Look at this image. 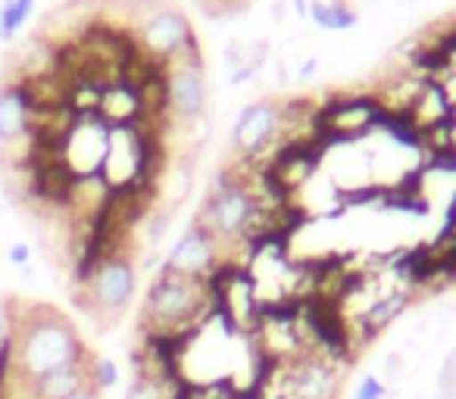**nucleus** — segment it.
I'll use <instances>...</instances> for the list:
<instances>
[{
    "mask_svg": "<svg viewBox=\"0 0 456 399\" xmlns=\"http://www.w3.org/2000/svg\"><path fill=\"white\" fill-rule=\"evenodd\" d=\"M169 225H172V210H163V212H157V216L151 219V231H147V243H159L166 237V231H169Z\"/></svg>",
    "mask_w": 456,
    "mask_h": 399,
    "instance_id": "20",
    "label": "nucleus"
},
{
    "mask_svg": "<svg viewBox=\"0 0 456 399\" xmlns=\"http://www.w3.org/2000/svg\"><path fill=\"white\" fill-rule=\"evenodd\" d=\"M437 399H456V349H450L437 371Z\"/></svg>",
    "mask_w": 456,
    "mask_h": 399,
    "instance_id": "17",
    "label": "nucleus"
},
{
    "mask_svg": "<svg viewBox=\"0 0 456 399\" xmlns=\"http://www.w3.org/2000/svg\"><path fill=\"white\" fill-rule=\"evenodd\" d=\"M260 210H266V206L256 200L250 181L238 178L235 172H222L219 181L213 184V190L203 200L194 222L200 228H207L219 241V247L225 250L228 243L235 241L248 243V231L254 225V219L260 216Z\"/></svg>",
    "mask_w": 456,
    "mask_h": 399,
    "instance_id": "3",
    "label": "nucleus"
},
{
    "mask_svg": "<svg viewBox=\"0 0 456 399\" xmlns=\"http://www.w3.org/2000/svg\"><path fill=\"white\" fill-rule=\"evenodd\" d=\"M22 113H26V100L22 94L4 97L0 100V138H13L16 132H22Z\"/></svg>",
    "mask_w": 456,
    "mask_h": 399,
    "instance_id": "13",
    "label": "nucleus"
},
{
    "mask_svg": "<svg viewBox=\"0 0 456 399\" xmlns=\"http://www.w3.org/2000/svg\"><path fill=\"white\" fill-rule=\"evenodd\" d=\"M10 334V328H7V315H4V309H0V343H4V337Z\"/></svg>",
    "mask_w": 456,
    "mask_h": 399,
    "instance_id": "22",
    "label": "nucleus"
},
{
    "mask_svg": "<svg viewBox=\"0 0 456 399\" xmlns=\"http://www.w3.org/2000/svg\"><path fill=\"white\" fill-rule=\"evenodd\" d=\"M281 122H285V109L275 100H254L238 113V122L232 128V147L238 150V156L256 163L260 153H266L269 147L279 140Z\"/></svg>",
    "mask_w": 456,
    "mask_h": 399,
    "instance_id": "5",
    "label": "nucleus"
},
{
    "mask_svg": "<svg viewBox=\"0 0 456 399\" xmlns=\"http://www.w3.org/2000/svg\"><path fill=\"white\" fill-rule=\"evenodd\" d=\"M410 125L422 128V132H435V128L447 125L450 119V100L441 91V84H425L422 94L412 100V107L403 116Z\"/></svg>",
    "mask_w": 456,
    "mask_h": 399,
    "instance_id": "11",
    "label": "nucleus"
},
{
    "mask_svg": "<svg viewBox=\"0 0 456 399\" xmlns=\"http://www.w3.org/2000/svg\"><path fill=\"white\" fill-rule=\"evenodd\" d=\"M166 91H169V113L178 122H194L207 109V82L203 66H178L166 69Z\"/></svg>",
    "mask_w": 456,
    "mask_h": 399,
    "instance_id": "9",
    "label": "nucleus"
},
{
    "mask_svg": "<svg viewBox=\"0 0 456 399\" xmlns=\"http://www.w3.org/2000/svg\"><path fill=\"white\" fill-rule=\"evenodd\" d=\"M379 119H385V113L372 97H350V100H331L319 113L316 125L319 132L335 140H356L366 132H372Z\"/></svg>",
    "mask_w": 456,
    "mask_h": 399,
    "instance_id": "7",
    "label": "nucleus"
},
{
    "mask_svg": "<svg viewBox=\"0 0 456 399\" xmlns=\"http://www.w3.org/2000/svg\"><path fill=\"white\" fill-rule=\"evenodd\" d=\"M191 41H194V28H191L188 16L175 7H163L141 26V51L159 66L169 63Z\"/></svg>",
    "mask_w": 456,
    "mask_h": 399,
    "instance_id": "8",
    "label": "nucleus"
},
{
    "mask_svg": "<svg viewBox=\"0 0 456 399\" xmlns=\"http://www.w3.org/2000/svg\"><path fill=\"white\" fill-rule=\"evenodd\" d=\"M216 312V293L209 281H197L188 275L159 268L147 291L144 309H141V328L144 337H166L182 340L200 322Z\"/></svg>",
    "mask_w": 456,
    "mask_h": 399,
    "instance_id": "1",
    "label": "nucleus"
},
{
    "mask_svg": "<svg viewBox=\"0 0 456 399\" xmlns=\"http://www.w3.org/2000/svg\"><path fill=\"white\" fill-rule=\"evenodd\" d=\"M7 259L13 262V266H28V259H32V250H28V243H13L7 253Z\"/></svg>",
    "mask_w": 456,
    "mask_h": 399,
    "instance_id": "21",
    "label": "nucleus"
},
{
    "mask_svg": "<svg viewBox=\"0 0 456 399\" xmlns=\"http://www.w3.org/2000/svg\"><path fill=\"white\" fill-rule=\"evenodd\" d=\"M10 340H13L10 374L22 380L45 378V374L60 371V368L82 365V362L94 359L82 347L76 328L57 312H41V318H28L22 331L10 328Z\"/></svg>",
    "mask_w": 456,
    "mask_h": 399,
    "instance_id": "2",
    "label": "nucleus"
},
{
    "mask_svg": "<svg viewBox=\"0 0 456 399\" xmlns=\"http://www.w3.org/2000/svg\"><path fill=\"white\" fill-rule=\"evenodd\" d=\"M306 20L316 26L319 35H329V38L354 35V28L362 22L360 10L354 7V0H310Z\"/></svg>",
    "mask_w": 456,
    "mask_h": 399,
    "instance_id": "10",
    "label": "nucleus"
},
{
    "mask_svg": "<svg viewBox=\"0 0 456 399\" xmlns=\"http://www.w3.org/2000/svg\"><path fill=\"white\" fill-rule=\"evenodd\" d=\"M69 399H97V390H82V393H76V396H69Z\"/></svg>",
    "mask_w": 456,
    "mask_h": 399,
    "instance_id": "23",
    "label": "nucleus"
},
{
    "mask_svg": "<svg viewBox=\"0 0 456 399\" xmlns=\"http://www.w3.org/2000/svg\"><path fill=\"white\" fill-rule=\"evenodd\" d=\"M32 4L35 0H7V4H4V10H0V35H4V38H10V35L28 20Z\"/></svg>",
    "mask_w": 456,
    "mask_h": 399,
    "instance_id": "14",
    "label": "nucleus"
},
{
    "mask_svg": "<svg viewBox=\"0 0 456 399\" xmlns=\"http://www.w3.org/2000/svg\"><path fill=\"white\" fill-rule=\"evenodd\" d=\"M88 293V309L103 318H119L128 309L138 287V272L126 253H113L94 266V272L82 281Z\"/></svg>",
    "mask_w": 456,
    "mask_h": 399,
    "instance_id": "4",
    "label": "nucleus"
},
{
    "mask_svg": "<svg viewBox=\"0 0 456 399\" xmlns=\"http://www.w3.org/2000/svg\"><path fill=\"white\" fill-rule=\"evenodd\" d=\"M97 113L103 116L110 128L116 125H132V122L141 119V103H138V94H134L128 84H116V88H107L101 94V107Z\"/></svg>",
    "mask_w": 456,
    "mask_h": 399,
    "instance_id": "12",
    "label": "nucleus"
},
{
    "mask_svg": "<svg viewBox=\"0 0 456 399\" xmlns=\"http://www.w3.org/2000/svg\"><path fill=\"white\" fill-rule=\"evenodd\" d=\"M116 380H119V368H116V362H110V359H94V362H91V387H94L97 393L113 390Z\"/></svg>",
    "mask_w": 456,
    "mask_h": 399,
    "instance_id": "16",
    "label": "nucleus"
},
{
    "mask_svg": "<svg viewBox=\"0 0 456 399\" xmlns=\"http://www.w3.org/2000/svg\"><path fill=\"white\" fill-rule=\"evenodd\" d=\"M222 63L228 66V72L235 69H244V66H254V57H250V41H241V38H232L222 51ZM256 69V66H254Z\"/></svg>",
    "mask_w": 456,
    "mask_h": 399,
    "instance_id": "15",
    "label": "nucleus"
},
{
    "mask_svg": "<svg viewBox=\"0 0 456 399\" xmlns=\"http://www.w3.org/2000/svg\"><path fill=\"white\" fill-rule=\"evenodd\" d=\"M381 371H385V380L381 384H400V380L410 374V362H406V355L400 353V349H391V353L385 355V362H381Z\"/></svg>",
    "mask_w": 456,
    "mask_h": 399,
    "instance_id": "18",
    "label": "nucleus"
},
{
    "mask_svg": "<svg viewBox=\"0 0 456 399\" xmlns=\"http://www.w3.org/2000/svg\"><path fill=\"white\" fill-rule=\"evenodd\" d=\"M354 399H391V396H387V387L381 384V378L366 374V378L360 380V387H356Z\"/></svg>",
    "mask_w": 456,
    "mask_h": 399,
    "instance_id": "19",
    "label": "nucleus"
},
{
    "mask_svg": "<svg viewBox=\"0 0 456 399\" xmlns=\"http://www.w3.org/2000/svg\"><path fill=\"white\" fill-rule=\"evenodd\" d=\"M222 266H225V256H222L219 241L197 222H191V228L178 237L163 262V268H169V272L188 275L197 281H209Z\"/></svg>",
    "mask_w": 456,
    "mask_h": 399,
    "instance_id": "6",
    "label": "nucleus"
}]
</instances>
